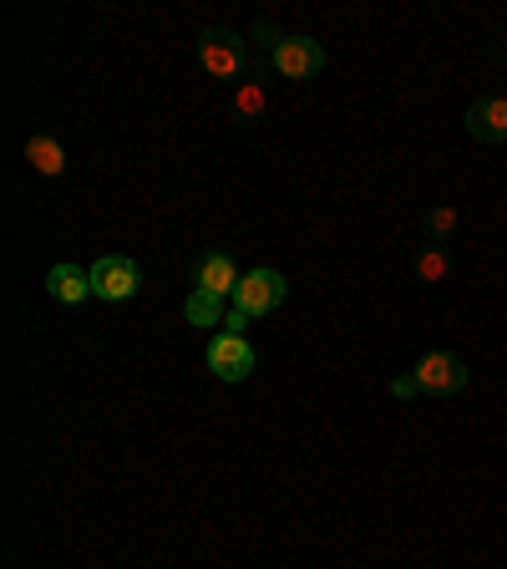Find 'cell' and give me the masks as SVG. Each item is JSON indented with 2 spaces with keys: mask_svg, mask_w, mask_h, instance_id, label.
Returning a JSON list of instances; mask_svg holds the SVG:
<instances>
[{
  "mask_svg": "<svg viewBox=\"0 0 507 569\" xmlns=\"http://www.w3.org/2000/svg\"><path fill=\"white\" fill-rule=\"evenodd\" d=\"M199 66L214 81H244L249 77V36H239L233 26H203Z\"/></svg>",
  "mask_w": 507,
  "mask_h": 569,
  "instance_id": "cell-1",
  "label": "cell"
},
{
  "mask_svg": "<svg viewBox=\"0 0 507 569\" xmlns=\"http://www.w3.org/2000/svg\"><path fill=\"white\" fill-rule=\"evenodd\" d=\"M138 290H142L138 260H127V254H102V260L92 265V295L97 301L123 305V301H132Z\"/></svg>",
  "mask_w": 507,
  "mask_h": 569,
  "instance_id": "cell-2",
  "label": "cell"
},
{
  "mask_svg": "<svg viewBox=\"0 0 507 569\" xmlns=\"http://www.w3.org/2000/svg\"><path fill=\"white\" fill-rule=\"evenodd\" d=\"M284 295H290V280L279 269H249L244 280H239V290H233V305L259 320V316H275L279 305H284Z\"/></svg>",
  "mask_w": 507,
  "mask_h": 569,
  "instance_id": "cell-3",
  "label": "cell"
},
{
  "mask_svg": "<svg viewBox=\"0 0 507 569\" xmlns=\"http://www.w3.org/2000/svg\"><path fill=\"white\" fill-rule=\"evenodd\" d=\"M411 371L421 381V396H457L467 387V362L457 351H427Z\"/></svg>",
  "mask_w": 507,
  "mask_h": 569,
  "instance_id": "cell-4",
  "label": "cell"
},
{
  "mask_svg": "<svg viewBox=\"0 0 507 569\" xmlns=\"http://www.w3.org/2000/svg\"><path fill=\"white\" fill-rule=\"evenodd\" d=\"M203 362H208V371H214L218 381H249L254 377V362H259V356H254V346H249L244 336H214V341H208V351H203Z\"/></svg>",
  "mask_w": 507,
  "mask_h": 569,
  "instance_id": "cell-5",
  "label": "cell"
},
{
  "mask_svg": "<svg viewBox=\"0 0 507 569\" xmlns=\"http://www.w3.org/2000/svg\"><path fill=\"white\" fill-rule=\"evenodd\" d=\"M275 72L290 81H315L325 72V47L315 36H284L275 51Z\"/></svg>",
  "mask_w": 507,
  "mask_h": 569,
  "instance_id": "cell-6",
  "label": "cell"
},
{
  "mask_svg": "<svg viewBox=\"0 0 507 569\" xmlns=\"http://www.w3.org/2000/svg\"><path fill=\"white\" fill-rule=\"evenodd\" d=\"M239 280H244V275L233 269V260L224 250L199 254V265H193V290H208V295H224V301H233Z\"/></svg>",
  "mask_w": 507,
  "mask_h": 569,
  "instance_id": "cell-7",
  "label": "cell"
},
{
  "mask_svg": "<svg viewBox=\"0 0 507 569\" xmlns=\"http://www.w3.org/2000/svg\"><path fill=\"white\" fill-rule=\"evenodd\" d=\"M467 132L477 142H507V97H477L467 108Z\"/></svg>",
  "mask_w": 507,
  "mask_h": 569,
  "instance_id": "cell-8",
  "label": "cell"
},
{
  "mask_svg": "<svg viewBox=\"0 0 507 569\" xmlns=\"http://www.w3.org/2000/svg\"><path fill=\"white\" fill-rule=\"evenodd\" d=\"M47 295H51L56 305L92 301V269H81V265H51V269H47Z\"/></svg>",
  "mask_w": 507,
  "mask_h": 569,
  "instance_id": "cell-9",
  "label": "cell"
},
{
  "mask_svg": "<svg viewBox=\"0 0 507 569\" xmlns=\"http://www.w3.org/2000/svg\"><path fill=\"white\" fill-rule=\"evenodd\" d=\"M26 163H31L41 178H62L66 174L62 138H51V132H31V138H26Z\"/></svg>",
  "mask_w": 507,
  "mask_h": 569,
  "instance_id": "cell-10",
  "label": "cell"
},
{
  "mask_svg": "<svg viewBox=\"0 0 507 569\" xmlns=\"http://www.w3.org/2000/svg\"><path fill=\"white\" fill-rule=\"evenodd\" d=\"M264 117H269V87L264 81H239L233 87V123H244V127H259Z\"/></svg>",
  "mask_w": 507,
  "mask_h": 569,
  "instance_id": "cell-11",
  "label": "cell"
},
{
  "mask_svg": "<svg viewBox=\"0 0 507 569\" xmlns=\"http://www.w3.org/2000/svg\"><path fill=\"white\" fill-rule=\"evenodd\" d=\"M183 316H188V326L208 331V326H224V316H229V301H224V295H208V290H193V295L183 301Z\"/></svg>",
  "mask_w": 507,
  "mask_h": 569,
  "instance_id": "cell-12",
  "label": "cell"
},
{
  "mask_svg": "<svg viewBox=\"0 0 507 569\" xmlns=\"http://www.w3.org/2000/svg\"><path fill=\"white\" fill-rule=\"evenodd\" d=\"M457 204H431L427 214H421V235H427V244H452V235H457Z\"/></svg>",
  "mask_w": 507,
  "mask_h": 569,
  "instance_id": "cell-13",
  "label": "cell"
},
{
  "mask_svg": "<svg viewBox=\"0 0 507 569\" xmlns=\"http://www.w3.org/2000/svg\"><path fill=\"white\" fill-rule=\"evenodd\" d=\"M446 275H452V250L446 244H427L416 254V280L421 284H446Z\"/></svg>",
  "mask_w": 507,
  "mask_h": 569,
  "instance_id": "cell-14",
  "label": "cell"
},
{
  "mask_svg": "<svg viewBox=\"0 0 507 569\" xmlns=\"http://www.w3.org/2000/svg\"><path fill=\"white\" fill-rule=\"evenodd\" d=\"M279 41H284V31H279L269 16H259L254 26H249V47H254V56H264V62H275Z\"/></svg>",
  "mask_w": 507,
  "mask_h": 569,
  "instance_id": "cell-15",
  "label": "cell"
},
{
  "mask_svg": "<svg viewBox=\"0 0 507 569\" xmlns=\"http://www.w3.org/2000/svg\"><path fill=\"white\" fill-rule=\"evenodd\" d=\"M391 396H401V402L421 396V381H416V371H401V377H391Z\"/></svg>",
  "mask_w": 507,
  "mask_h": 569,
  "instance_id": "cell-16",
  "label": "cell"
},
{
  "mask_svg": "<svg viewBox=\"0 0 507 569\" xmlns=\"http://www.w3.org/2000/svg\"><path fill=\"white\" fill-rule=\"evenodd\" d=\"M249 311H239V305H229V316H224V326H229V336H244V326H249Z\"/></svg>",
  "mask_w": 507,
  "mask_h": 569,
  "instance_id": "cell-17",
  "label": "cell"
},
{
  "mask_svg": "<svg viewBox=\"0 0 507 569\" xmlns=\"http://www.w3.org/2000/svg\"><path fill=\"white\" fill-rule=\"evenodd\" d=\"M497 56H503V66H507V41H503V51H497Z\"/></svg>",
  "mask_w": 507,
  "mask_h": 569,
  "instance_id": "cell-18",
  "label": "cell"
}]
</instances>
